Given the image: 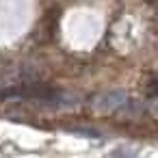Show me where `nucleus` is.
I'll return each mask as SVG.
<instances>
[{"label": "nucleus", "mask_w": 158, "mask_h": 158, "mask_svg": "<svg viewBox=\"0 0 158 158\" xmlns=\"http://www.w3.org/2000/svg\"><path fill=\"white\" fill-rule=\"evenodd\" d=\"M123 102H126V95H123L121 91H110V93L100 95V98L95 100V106L102 108V110H113V108L121 106Z\"/></svg>", "instance_id": "obj_1"}]
</instances>
